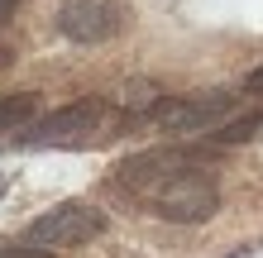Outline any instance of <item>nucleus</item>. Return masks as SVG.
Returning a JSON list of instances; mask_svg holds the SVG:
<instances>
[{
	"mask_svg": "<svg viewBox=\"0 0 263 258\" xmlns=\"http://www.w3.org/2000/svg\"><path fill=\"white\" fill-rule=\"evenodd\" d=\"M129 29V10L120 0H63L58 5V34L72 43H110Z\"/></svg>",
	"mask_w": 263,
	"mask_h": 258,
	"instance_id": "obj_4",
	"label": "nucleus"
},
{
	"mask_svg": "<svg viewBox=\"0 0 263 258\" xmlns=\"http://www.w3.org/2000/svg\"><path fill=\"white\" fill-rule=\"evenodd\" d=\"M14 10H20V0H0V24H5V19H10Z\"/></svg>",
	"mask_w": 263,
	"mask_h": 258,
	"instance_id": "obj_10",
	"label": "nucleus"
},
{
	"mask_svg": "<svg viewBox=\"0 0 263 258\" xmlns=\"http://www.w3.org/2000/svg\"><path fill=\"white\" fill-rule=\"evenodd\" d=\"M101 120H105L101 101H72L43 120H29L20 129V144L24 148H72V144H86L101 129Z\"/></svg>",
	"mask_w": 263,
	"mask_h": 258,
	"instance_id": "obj_3",
	"label": "nucleus"
},
{
	"mask_svg": "<svg viewBox=\"0 0 263 258\" xmlns=\"http://www.w3.org/2000/svg\"><path fill=\"white\" fill-rule=\"evenodd\" d=\"M258 129H263V115H244V120H225V125H215L211 134L220 144H244V139H254Z\"/></svg>",
	"mask_w": 263,
	"mask_h": 258,
	"instance_id": "obj_8",
	"label": "nucleus"
},
{
	"mask_svg": "<svg viewBox=\"0 0 263 258\" xmlns=\"http://www.w3.org/2000/svg\"><path fill=\"white\" fill-rule=\"evenodd\" d=\"M115 182L134 201H144L158 220L173 225H201L220 210L215 172L187 148H148L115 168Z\"/></svg>",
	"mask_w": 263,
	"mask_h": 258,
	"instance_id": "obj_1",
	"label": "nucleus"
},
{
	"mask_svg": "<svg viewBox=\"0 0 263 258\" xmlns=\"http://www.w3.org/2000/svg\"><path fill=\"white\" fill-rule=\"evenodd\" d=\"M235 96L230 91H201V96H177V101H163L153 120H158V129L167 134H211L215 125H225L230 115H235Z\"/></svg>",
	"mask_w": 263,
	"mask_h": 258,
	"instance_id": "obj_5",
	"label": "nucleus"
},
{
	"mask_svg": "<svg viewBox=\"0 0 263 258\" xmlns=\"http://www.w3.org/2000/svg\"><path fill=\"white\" fill-rule=\"evenodd\" d=\"M34 110H39V101L29 96V91H20V96H5V101H0V134L24 129L29 120H34Z\"/></svg>",
	"mask_w": 263,
	"mask_h": 258,
	"instance_id": "obj_7",
	"label": "nucleus"
},
{
	"mask_svg": "<svg viewBox=\"0 0 263 258\" xmlns=\"http://www.w3.org/2000/svg\"><path fill=\"white\" fill-rule=\"evenodd\" d=\"M244 91H254V96H263V67H254L249 77H244Z\"/></svg>",
	"mask_w": 263,
	"mask_h": 258,
	"instance_id": "obj_9",
	"label": "nucleus"
},
{
	"mask_svg": "<svg viewBox=\"0 0 263 258\" xmlns=\"http://www.w3.org/2000/svg\"><path fill=\"white\" fill-rule=\"evenodd\" d=\"M115 105H120V115H153L163 105V91L153 82H125L115 91Z\"/></svg>",
	"mask_w": 263,
	"mask_h": 258,
	"instance_id": "obj_6",
	"label": "nucleus"
},
{
	"mask_svg": "<svg viewBox=\"0 0 263 258\" xmlns=\"http://www.w3.org/2000/svg\"><path fill=\"white\" fill-rule=\"evenodd\" d=\"M101 234H105V210L86 206V201H63V206L43 210L39 220H29L24 244H34L43 253H58V249H82Z\"/></svg>",
	"mask_w": 263,
	"mask_h": 258,
	"instance_id": "obj_2",
	"label": "nucleus"
}]
</instances>
